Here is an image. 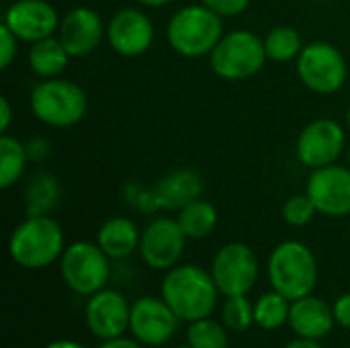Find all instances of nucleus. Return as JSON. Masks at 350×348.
<instances>
[{
    "mask_svg": "<svg viewBox=\"0 0 350 348\" xmlns=\"http://www.w3.org/2000/svg\"><path fill=\"white\" fill-rule=\"evenodd\" d=\"M62 16L47 0H16L4 12V25L18 41L35 43L57 33Z\"/></svg>",
    "mask_w": 350,
    "mask_h": 348,
    "instance_id": "f3484780",
    "label": "nucleus"
},
{
    "mask_svg": "<svg viewBox=\"0 0 350 348\" xmlns=\"http://www.w3.org/2000/svg\"><path fill=\"white\" fill-rule=\"evenodd\" d=\"M29 162H43L49 156V142L43 137H33L25 144Z\"/></svg>",
    "mask_w": 350,
    "mask_h": 348,
    "instance_id": "72a5a7b5",
    "label": "nucleus"
},
{
    "mask_svg": "<svg viewBox=\"0 0 350 348\" xmlns=\"http://www.w3.org/2000/svg\"><path fill=\"white\" fill-rule=\"evenodd\" d=\"M12 123V109H10V101L6 96L0 98V131L8 133V127Z\"/></svg>",
    "mask_w": 350,
    "mask_h": 348,
    "instance_id": "f704fd0d",
    "label": "nucleus"
},
{
    "mask_svg": "<svg viewBox=\"0 0 350 348\" xmlns=\"http://www.w3.org/2000/svg\"><path fill=\"white\" fill-rule=\"evenodd\" d=\"M205 191L203 176L193 168H178L164 174L156 185L154 193L160 209H183L185 205L201 199Z\"/></svg>",
    "mask_w": 350,
    "mask_h": 348,
    "instance_id": "6ab92c4d",
    "label": "nucleus"
},
{
    "mask_svg": "<svg viewBox=\"0 0 350 348\" xmlns=\"http://www.w3.org/2000/svg\"><path fill=\"white\" fill-rule=\"evenodd\" d=\"M174 348H191L189 345H180V347H174Z\"/></svg>",
    "mask_w": 350,
    "mask_h": 348,
    "instance_id": "a19ab883",
    "label": "nucleus"
},
{
    "mask_svg": "<svg viewBox=\"0 0 350 348\" xmlns=\"http://www.w3.org/2000/svg\"><path fill=\"white\" fill-rule=\"evenodd\" d=\"M201 4H205L215 14H219L221 18H226V16H238V14H242L250 6V0H201Z\"/></svg>",
    "mask_w": 350,
    "mask_h": 348,
    "instance_id": "2f4dec72",
    "label": "nucleus"
},
{
    "mask_svg": "<svg viewBox=\"0 0 350 348\" xmlns=\"http://www.w3.org/2000/svg\"><path fill=\"white\" fill-rule=\"evenodd\" d=\"M224 37V18L205 4H189L178 8L166 27L168 45L183 57L211 55Z\"/></svg>",
    "mask_w": 350,
    "mask_h": 348,
    "instance_id": "7ed1b4c3",
    "label": "nucleus"
},
{
    "mask_svg": "<svg viewBox=\"0 0 350 348\" xmlns=\"http://www.w3.org/2000/svg\"><path fill=\"white\" fill-rule=\"evenodd\" d=\"M347 127H349V131H350V107H349V111H347Z\"/></svg>",
    "mask_w": 350,
    "mask_h": 348,
    "instance_id": "ea45409f",
    "label": "nucleus"
},
{
    "mask_svg": "<svg viewBox=\"0 0 350 348\" xmlns=\"http://www.w3.org/2000/svg\"><path fill=\"white\" fill-rule=\"evenodd\" d=\"M180 318L164 302V297H139L131 304L129 332L144 347H162L172 340Z\"/></svg>",
    "mask_w": 350,
    "mask_h": 348,
    "instance_id": "9b49d317",
    "label": "nucleus"
},
{
    "mask_svg": "<svg viewBox=\"0 0 350 348\" xmlns=\"http://www.w3.org/2000/svg\"><path fill=\"white\" fill-rule=\"evenodd\" d=\"M283 348H324L320 345V340H310V338H295L291 343H287Z\"/></svg>",
    "mask_w": 350,
    "mask_h": 348,
    "instance_id": "e433bc0d",
    "label": "nucleus"
},
{
    "mask_svg": "<svg viewBox=\"0 0 350 348\" xmlns=\"http://www.w3.org/2000/svg\"><path fill=\"white\" fill-rule=\"evenodd\" d=\"M45 348H86L82 347L80 343H76V340H68V338H59V340H53V343H49Z\"/></svg>",
    "mask_w": 350,
    "mask_h": 348,
    "instance_id": "4c0bfd02",
    "label": "nucleus"
},
{
    "mask_svg": "<svg viewBox=\"0 0 350 348\" xmlns=\"http://www.w3.org/2000/svg\"><path fill=\"white\" fill-rule=\"evenodd\" d=\"M336 326L332 306H328L322 297L306 295L295 302H291V314H289V328L299 338L310 340H322L326 338Z\"/></svg>",
    "mask_w": 350,
    "mask_h": 348,
    "instance_id": "a211bd4d",
    "label": "nucleus"
},
{
    "mask_svg": "<svg viewBox=\"0 0 350 348\" xmlns=\"http://www.w3.org/2000/svg\"><path fill=\"white\" fill-rule=\"evenodd\" d=\"M139 238L142 232L129 217H111L98 228L96 244L111 260H123L139 250Z\"/></svg>",
    "mask_w": 350,
    "mask_h": 348,
    "instance_id": "aec40b11",
    "label": "nucleus"
},
{
    "mask_svg": "<svg viewBox=\"0 0 350 348\" xmlns=\"http://www.w3.org/2000/svg\"><path fill=\"white\" fill-rule=\"evenodd\" d=\"M291 299L281 295L279 291H269L258 297L254 304V324L262 330H279L289 324Z\"/></svg>",
    "mask_w": 350,
    "mask_h": 348,
    "instance_id": "a878e982",
    "label": "nucleus"
},
{
    "mask_svg": "<svg viewBox=\"0 0 350 348\" xmlns=\"http://www.w3.org/2000/svg\"><path fill=\"white\" fill-rule=\"evenodd\" d=\"M123 195H125L127 205L135 207L142 213H154V211L160 209L158 199H156V193H154V187L152 189H146L139 183H127L125 189H123Z\"/></svg>",
    "mask_w": 350,
    "mask_h": 348,
    "instance_id": "c756f323",
    "label": "nucleus"
},
{
    "mask_svg": "<svg viewBox=\"0 0 350 348\" xmlns=\"http://www.w3.org/2000/svg\"><path fill=\"white\" fill-rule=\"evenodd\" d=\"M55 35L70 57H86L98 49L103 39H107V25L96 10L76 6L62 16Z\"/></svg>",
    "mask_w": 350,
    "mask_h": 348,
    "instance_id": "dca6fc26",
    "label": "nucleus"
},
{
    "mask_svg": "<svg viewBox=\"0 0 350 348\" xmlns=\"http://www.w3.org/2000/svg\"><path fill=\"white\" fill-rule=\"evenodd\" d=\"M59 273L76 295L90 297L107 287L111 279V258L96 242H72L59 258Z\"/></svg>",
    "mask_w": 350,
    "mask_h": 348,
    "instance_id": "0eeeda50",
    "label": "nucleus"
},
{
    "mask_svg": "<svg viewBox=\"0 0 350 348\" xmlns=\"http://www.w3.org/2000/svg\"><path fill=\"white\" fill-rule=\"evenodd\" d=\"M187 345L191 348H228L230 338L226 328L209 316L203 320L189 322Z\"/></svg>",
    "mask_w": 350,
    "mask_h": 348,
    "instance_id": "bb28decb",
    "label": "nucleus"
},
{
    "mask_svg": "<svg viewBox=\"0 0 350 348\" xmlns=\"http://www.w3.org/2000/svg\"><path fill=\"white\" fill-rule=\"evenodd\" d=\"M306 193L314 201L318 213L347 217L350 215V166L328 164L312 170Z\"/></svg>",
    "mask_w": 350,
    "mask_h": 348,
    "instance_id": "ddd939ff",
    "label": "nucleus"
},
{
    "mask_svg": "<svg viewBox=\"0 0 350 348\" xmlns=\"http://www.w3.org/2000/svg\"><path fill=\"white\" fill-rule=\"evenodd\" d=\"M262 41H265L267 57H269L271 62H279V64L297 59V55H299L301 49H304L299 31H297L295 27H289V25L273 27V29L265 35Z\"/></svg>",
    "mask_w": 350,
    "mask_h": 348,
    "instance_id": "393cba45",
    "label": "nucleus"
},
{
    "mask_svg": "<svg viewBox=\"0 0 350 348\" xmlns=\"http://www.w3.org/2000/svg\"><path fill=\"white\" fill-rule=\"evenodd\" d=\"M267 59L269 57L265 51V41L248 29L224 33L209 55L213 74L228 82L256 76L265 68Z\"/></svg>",
    "mask_w": 350,
    "mask_h": 348,
    "instance_id": "39448f33",
    "label": "nucleus"
},
{
    "mask_svg": "<svg viewBox=\"0 0 350 348\" xmlns=\"http://www.w3.org/2000/svg\"><path fill=\"white\" fill-rule=\"evenodd\" d=\"M160 291L180 322L209 318L219 297V289L211 273L195 265H176L170 269L162 281Z\"/></svg>",
    "mask_w": 350,
    "mask_h": 348,
    "instance_id": "f257e3e1",
    "label": "nucleus"
},
{
    "mask_svg": "<svg viewBox=\"0 0 350 348\" xmlns=\"http://www.w3.org/2000/svg\"><path fill=\"white\" fill-rule=\"evenodd\" d=\"M347 146L345 127L334 119H314L308 123L295 144V154L310 170L336 164Z\"/></svg>",
    "mask_w": 350,
    "mask_h": 348,
    "instance_id": "9d476101",
    "label": "nucleus"
},
{
    "mask_svg": "<svg viewBox=\"0 0 350 348\" xmlns=\"http://www.w3.org/2000/svg\"><path fill=\"white\" fill-rule=\"evenodd\" d=\"M349 166H350V148H349Z\"/></svg>",
    "mask_w": 350,
    "mask_h": 348,
    "instance_id": "79ce46f5",
    "label": "nucleus"
},
{
    "mask_svg": "<svg viewBox=\"0 0 350 348\" xmlns=\"http://www.w3.org/2000/svg\"><path fill=\"white\" fill-rule=\"evenodd\" d=\"M154 37V23L144 10L133 6L119 8L107 23V41L123 57L144 55L152 47Z\"/></svg>",
    "mask_w": 350,
    "mask_h": 348,
    "instance_id": "4468645a",
    "label": "nucleus"
},
{
    "mask_svg": "<svg viewBox=\"0 0 350 348\" xmlns=\"http://www.w3.org/2000/svg\"><path fill=\"white\" fill-rule=\"evenodd\" d=\"M316 213H318V209H316L314 201L308 197V193L293 195L283 205V219L291 228H306L308 224H312Z\"/></svg>",
    "mask_w": 350,
    "mask_h": 348,
    "instance_id": "c85d7f7f",
    "label": "nucleus"
},
{
    "mask_svg": "<svg viewBox=\"0 0 350 348\" xmlns=\"http://www.w3.org/2000/svg\"><path fill=\"white\" fill-rule=\"evenodd\" d=\"M84 320L92 336L100 340L119 338L129 330L131 306L123 293L105 287L88 297Z\"/></svg>",
    "mask_w": 350,
    "mask_h": 348,
    "instance_id": "2eb2a0df",
    "label": "nucleus"
},
{
    "mask_svg": "<svg viewBox=\"0 0 350 348\" xmlns=\"http://www.w3.org/2000/svg\"><path fill=\"white\" fill-rule=\"evenodd\" d=\"M62 187L55 174L37 170L25 187V209L27 215H49L59 203Z\"/></svg>",
    "mask_w": 350,
    "mask_h": 348,
    "instance_id": "4be33fe9",
    "label": "nucleus"
},
{
    "mask_svg": "<svg viewBox=\"0 0 350 348\" xmlns=\"http://www.w3.org/2000/svg\"><path fill=\"white\" fill-rule=\"evenodd\" d=\"M221 320L226 328L234 332H246L254 324V304H250L246 295L226 297L221 306Z\"/></svg>",
    "mask_w": 350,
    "mask_h": 348,
    "instance_id": "cd10ccee",
    "label": "nucleus"
},
{
    "mask_svg": "<svg viewBox=\"0 0 350 348\" xmlns=\"http://www.w3.org/2000/svg\"><path fill=\"white\" fill-rule=\"evenodd\" d=\"M27 59H29L31 72L47 80V78H59V74L66 70L70 62V53L57 39V35H51L47 39L31 43Z\"/></svg>",
    "mask_w": 350,
    "mask_h": 348,
    "instance_id": "412c9836",
    "label": "nucleus"
},
{
    "mask_svg": "<svg viewBox=\"0 0 350 348\" xmlns=\"http://www.w3.org/2000/svg\"><path fill=\"white\" fill-rule=\"evenodd\" d=\"M27 162L29 156L25 144L8 133H2L0 137V189L2 191L16 185V180L23 176L27 168Z\"/></svg>",
    "mask_w": 350,
    "mask_h": 348,
    "instance_id": "b1692460",
    "label": "nucleus"
},
{
    "mask_svg": "<svg viewBox=\"0 0 350 348\" xmlns=\"http://www.w3.org/2000/svg\"><path fill=\"white\" fill-rule=\"evenodd\" d=\"M98 348H144L142 343H137L135 338H111V340H103V345Z\"/></svg>",
    "mask_w": 350,
    "mask_h": 348,
    "instance_id": "c9c22d12",
    "label": "nucleus"
},
{
    "mask_svg": "<svg viewBox=\"0 0 350 348\" xmlns=\"http://www.w3.org/2000/svg\"><path fill=\"white\" fill-rule=\"evenodd\" d=\"M187 236L180 230L176 219L170 217H156L146 226L139 238V256L142 260L156 271H170L178 265Z\"/></svg>",
    "mask_w": 350,
    "mask_h": 348,
    "instance_id": "f8f14e48",
    "label": "nucleus"
},
{
    "mask_svg": "<svg viewBox=\"0 0 350 348\" xmlns=\"http://www.w3.org/2000/svg\"><path fill=\"white\" fill-rule=\"evenodd\" d=\"M16 49H18V37L2 23L0 25V66L2 70H6L12 59L16 57Z\"/></svg>",
    "mask_w": 350,
    "mask_h": 348,
    "instance_id": "7c9ffc66",
    "label": "nucleus"
},
{
    "mask_svg": "<svg viewBox=\"0 0 350 348\" xmlns=\"http://www.w3.org/2000/svg\"><path fill=\"white\" fill-rule=\"evenodd\" d=\"M267 273L271 287L291 302L310 295L318 283L316 256L312 248L297 240H287L275 246L267 263Z\"/></svg>",
    "mask_w": 350,
    "mask_h": 348,
    "instance_id": "20e7f679",
    "label": "nucleus"
},
{
    "mask_svg": "<svg viewBox=\"0 0 350 348\" xmlns=\"http://www.w3.org/2000/svg\"><path fill=\"white\" fill-rule=\"evenodd\" d=\"M332 312H334V320L340 328L350 330V293L340 295L334 304H332Z\"/></svg>",
    "mask_w": 350,
    "mask_h": 348,
    "instance_id": "473e14b6",
    "label": "nucleus"
},
{
    "mask_svg": "<svg viewBox=\"0 0 350 348\" xmlns=\"http://www.w3.org/2000/svg\"><path fill=\"white\" fill-rule=\"evenodd\" d=\"M258 256L244 242H230L217 250L211 263V277L224 297L248 295L258 281Z\"/></svg>",
    "mask_w": 350,
    "mask_h": 348,
    "instance_id": "1a4fd4ad",
    "label": "nucleus"
},
{
    "mask_svg": "<svg viewBox=\"0 0 350 348\" xmlns=\"http://www.w3.org/2000/svg\"><path fill=\"white\" fill-rule=\"evenodd\" d=\"M135 2H139L142 6H148V8H160V6L170 4L172 0H135Z\"/></svg>",
    "mask_w": 350,
    "mask_h": 348,
    "instance_id": "58836bf2",
    "label": "nucleus"
},
{
    "mask_svg": "<svg viewBox=\"0 0 350 348\" xmlns=\"http://www.w3.org/2000/svg\"><path fill=\"white\" fill-rule=\"evenodd\" d=\"M217 209L205 199H195L193 203L185 205L183 209H178L176 217L180 230L189 240H203L213 234V230L217 228Z\"/></svg>",
    "mask_w": 350,
    "mask_h": 348,
    "instance_id": "5701e85b",
    "label": "nucleus"
},
{
    "mask_svg": "<svg viewBox=\"0 0 350 348\" xmlns=\"http://www.w3.org/2000/svg\"><path fill=\"white\" fill-rule=\"evenodd\" d=\"M66 238L59 222L51 215H27L8 240L10 258L23 269H45L62 258Z\"/></svg>",
    "mask_w": 350,
    "mask_h": 348,
    "instance_id": "f03ea898",
    "label": "nucleus"
},
{
    "mask_svg": "<svg viewBox=\"0 0 350 348\" xmlns=\"http://www.w3.org/2000/svg\"><path fill=\"white\" fill-rule=\"evenodd\" d=\"M295 62L301 84L316 94H334L347 82L349 66L345 53L328 41L304 45Z\"/></svg>",
    "mask_w": 350,
    "mask_h": 348,
    "instance_id": "6e6552de",
    "label": "nucleus"
},
{
    "mask_svg": "<svg viewBox=\"0 0 350 348\" xmlns=\"http://www.w3.org/2000/svg\"><path fill=\"white\" fill-rule=\"evenodd\" d=\"M31 111L33 115L55 129L72 127L80 123L88 109L86 92L72 80L66 78H47L41 80L31 92Z\"/></svg>",
    "mask_w": 350,
    "mask_h": 348,
    "instance_id": "423d86ee",
    "label": "nucleus"
}]
</instances>
